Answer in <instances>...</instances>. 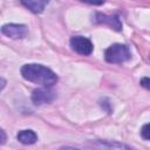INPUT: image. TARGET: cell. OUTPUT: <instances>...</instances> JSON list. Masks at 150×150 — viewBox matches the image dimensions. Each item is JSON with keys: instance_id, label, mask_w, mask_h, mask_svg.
<instances>
[{"instance_id": "obj_5", "label": "cell", "mask_w": 150, "mask_h": 150, "mask_svg": "<svg viewBox=\"0 0 150 150\" xmlns=\"http://www.w3.org/2000/svg\"><path fill=\"white\" fill-rule=\"evenodd\" d=\"M1 33L11 39H23L28 29L25 25H18V23H7L4 25L1 28Z\"/></svg>"}, {"instance_id": "obj_2", "label": "cell", "mask_w": 150, "mask_h": 150, "mask_svg": "<svg viewBox=\"0 0 150 150\" xmlns=\"http://www.w3.org/2000/svg\"><path fill=\"white\" fill-rule=\"evenodd\" d=\"M104 57L109 63H122L130 59V50L125 45L114 43L105 49Z\"/></svg>"}, {"instance_id": "obj_3", "label": "cell", "mask_w": 150, "mask_h": 150, "mask_svg": "<svg viewBox=\"0 0 150 150\" xmlns=\"http://www.w3.org/2000/svg\"><path fill=\"white\" fill-rule=\"evenodd\" d=\"M70 47L73 48V50H75L76 53L81 55H90L94 48L89 39L84 36H80V35L73 36L70 39Z\"/></svg>"}, {"instance_id": "obj_10", "label": "cell", "mask_w": 150, "mask_h": 150, "mask_svg": "<svg viewBox=\"0 0 150 150\" xmlns=\"http://www.w3.org/2000/svg\"><path fill=\"white\" fill-rule=\"evenodd\" d=\"M139 84H141L143 88L150 90V77H142V79L139 80Z\"/></svg>"}, {"instance_id": "obj_13", "label": "cell", "mask_w": 150, "mask_h": 150, "mask_svg": "<svg viewBox=\"0 0 150 150\" xmlns=\"http://www.w3.org/2000/svg\"><path fill=\"white\" fill-rule=\"evenodd\" d=\"M5 83H6V82H5V80H4V79H1V89H4Z\"/></svg>"}, {"instance_id": "obj_4", "label": "cell", "mask_w": 150, "mask_h": 150, "mask_svg": "<svg viewBox=\"0 0 150 150\" xmlns=\"http://www.w3.org/2000/svg\"><path fill=\"white\" fill-rule=\"evenodd\" d=\"M56 97V94L49 89V87H43V88H38L33 91L32 94V101L36 105L41 104H47L52 103Z\"/></svg>"}, {"instance_id": "obj_6", "label": "cell", "mask_w": 150, "mask_h": 150, "mask_svg": "<svg viewBox=\"0 0 150 150\" xmlns=\"http://www.w3.org/2000/svg\"><path fill=\"white\" fill-rule=\"evenodd\" d=\"M94 21L97 23H105L110 26L115 30H121L122 29V22L117 15H105L101 13H96L94 15Z\"/></svg>"}, {"instance_id": "obj_11", "label": "cell", "mask_w": 150, "mask_h": 150, "mask_svg": "<svg viewBox=\"0 0 150 150\" xmlns=\"http://www.w3.org/2000/svg\"><path fill=\"white\" fill-rule=\"evenodd\" d=\"M80 1L89 4V5H95V6H98V5H102L105 2V0H80Z\"/></svg>"}, {"instance_id": "obj_8", "label": "cell", "mask_w": 150, "mask_h": 150, "mask_svg": "<svg viewBox=\"0 0 150 150\" xmlns=\"http://www.w3.org/2000/svg\"><path fill=\"white\" fill-rule=\"evenodd\" d=\"M16 138L22 144H34L38 141V136L33 130H21L16 135Z\"/></svg>"}, {"instance_id": "obj_7", "label": "cell", "mask_w": 150, "mask_h": 150, "mask_svg": "<svg viewBox=\"0 0 150 150\" xmlns=\"http://www.w3.org/2000/svg\"><path fill=\"white\" fill-rule=\"evenodd\" d=\"M22 5L33 13H41L48 5L49 0H21Z\"/></svg>"}, {"instance_id": "obj_9", "label": "cell", "mask_w": 150, "mask_h": 150, "mask_svg": "<svg viewBox=\"0 0 150 150\" xmlns=\"http://www.w3.org/2000/svg\"><path fill=\"white\" fill-rule=\"evenodd\" d=\"M141 136H142V138H144L146 141H150V123H146L142 127Z\"/></svg>"}, {"instance_id": "obj_12", "label": "cell", "mask_w": 150, "mask_h": 150, "mask_svg": "<svg viewBox=\"0 0 150 150\" xmlns=\"http://www.w3.org/2000/svg\"><path fill=\"white\" fill-rule=\"evenodd\" d=\"M0 134H1V142H0V144H4V143H5V141H6L5 131H4V130H0Z\"/></svg>"}, {"instance_id": "obj_1", "label": "cell", "mask_w": 150, "mask_h": 150, "mask_svg": "<svg viewBox=\"0 0 150 150\" xmlns=\"http://www.w3.org/2000/svg\"><path fill=\"white\" fill-rule=\"evenodd\" d=\"M21 75L25 80L43 87H52L59 80L57 75L52 69L38 63L23 64L21 67Z\"/></svg>"}]
</instances>
